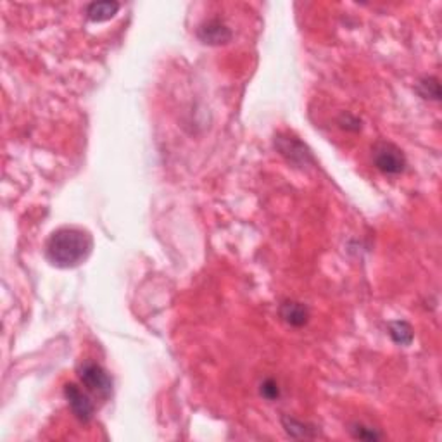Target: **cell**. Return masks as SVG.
Here are the masks:
<instances>
[{"label":"cell","instance_id":"277c9868","mask_svg":"<svg viewBox=\"0 0 442 442\" xmlns=\"http://www.w3.org/2000/svg\"><path fill=\"white\" fill-rule=\"evenodd\" d=\"M64 396H66L68 403H70L71 411L75 413V417L78 418L80 422L87 424L94 418L95 413V406L92 403V399L85 394L76 384H68L64 387Z\"/></svg>","mask_w":442,"mask_h":442},{"label":"cell","instance_id":"ba28073f","mask_svg":"<svg viewBox=\"0 0 442 442\" xmlns=\"http://www.w3.org/2000/svg\"><path fill=\"white\" fill-rule=\"evenodd\" d=\"M118 11H120L118 2H92L87 7V18L94 23H102L116 16Z\"/></svg>","mask_w":442,"mask_h":442},{"label":"cell","instance_id":"3957f363","mask_svg":"<svg viewBox=\"0 0 442 442\" xmlns=\"http://www.w3.org/2000/svg\"><path fill=\"white\" fill-rule=\"evenodd\" d=\"M373 163L386 175H399L406 170V156L391 142H379L373 147Z\"/></svg>","mask_w":442,"mask_h":442},{"label":"cell","instance_id":"7a4b0ae2","mask_svg":"<svg viewBox=\"0 0 442 442\" xmlns=\"http://www.w3.org/2000/svg\"><path fill=\"white\" fill-rule=\"evenodd\" d=\"M78 377L82 384L92 392L94 396L101 399H108L113 394V379L101 365L87 361L78 370Z\"/></svg>","mask_w":442,"mask_h":442},{"label":"cell","instance_id":"52a82bcc","mask_svg":"<svg viewBox=\"0 0 442 442\" xmlns=\"http://www.w3.org/2000/svg\"><path fill=\"white\" fill-rule=\"evenodd\" d=\"M280 316L291 327H304L310 322V310L297 301H285L280 306Z\"/></svg>","mask_w":442,"mask_h":442},{"label":"cell","instance_id":"30bf717a","mask_svg":"<svg viewBox=\"0 0 442 442\" xmlns=\"http://www.w3.org/2000/svg\"><path fill=\"white\" fill-rule=\"evenodd\" d=\"M418 92L424 99H432V101H439L441 99V87H439V80L434 78V76H429V78H424L418 82Z\"/></svg>","mask_w":442,"mask_h":442},{"label":"cell","instance_id":"8fae6325","mask_svg":"<svg viewBox=\"0 0 442 442\" xmlns=\"http://www.w3.org/2000/svg\"><path fill=\"white\" fill-rule=\"evenodd\" d=\"M284 425L289 436L297 437V439H311V437L316 436L315 429H308V425L299 424V422L292 420V418H284Z\"/></svg>","mask_w":442,"mask_h":442},{"label":"cell","instance_id":"4fadbf2b","mask_svg":"<svg viewBox=\"0 0 442 442\" xmlns=\"http://www.w3.org/2000/svg\"><path fill=\"white\" fill-rule=\"evenodd\" d=\"M351 432H353V436L356 437V439H363V441H377L380 439V434H377L375 430L370 429V427H365V425H354V429H351Z\"/></svg>","mask_w":442,"mask_h":442},{"label":"cell","instance_id":"6da1fadb","mask_svg":"<svg viewBox=\"0 0 442 442\" xmlns=\"http://www.w3.org/2000/svg\"><path fill=\"white\" fill-rule=\"evenodd\" d=\"M94 240L89 232L75 227L56 230L47 242V259L57 268H75L90 256Z\"/></svg>","mask_w":442,"mask_h":442},{"label":"cell","instance_id":"8992f818","mask_svg":"<svg viewBox=\"0 0 442 442\" xmlns=\"http://www.w3.org/2000/svg\"><path fill=\"white\" fill-rule=\"evenodd\" d=\"M199 38L208 45H223L232 40V30L220 19H209L199 28Z\"/></svg>","mask_w":442,"mask_h":442},{"label":"cell","instance_id":"5b68a950","mask_svg":"<svg viewBox=\"0 0 442 442\" xmlns=\"http://www.w3.org/2000/svg\"><path fill=\"white\" fill-rule=\"evenodd\" d=\"M275 147L280 151V154L284 158H287L291 163H304L308 165V161H313L311 158V152L308 151V147L304 146L301 140H297L296 137H284V135H278L275 139Z\"/></svg>","mask_w":442,"mask_h":442},{"label":"cell","instance_id":"9c48e42d","mask_svg":"<svg viewBox=\"0 0 442 442\" xmlns=\"http://www.w3.org/2000/svg\"><path fill=\"white\" fill-rule=\"evenodd\" d=\"M389 334L394 339L396 344L410 346L413 341V329L406 322H392L389 325Z\"/></svg>","mask_w":442,"mask_h":442},{"label":"cell","instance_id":"7c38bea8","mask_svg":"<svg viewBox=\"0 0 442 442\" xmlns=\"http://www.w3.org/2000/svg\"><path fill=\"white\" fill-rule=\"evenodd\" d=\"M261 396L265 399H268V401H275V399H278V396H280V389H278V384L275 382V380L272 379H266L265 382L261 384Z\"/></svg>","mask_w":442,"mask_h":442}]
</instances>
